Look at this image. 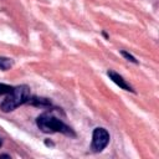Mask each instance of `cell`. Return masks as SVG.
Returning <instances> with one entry per match:
<instances>
[{"label": "cell", "mask_w": 159, "mask_h": 159, "mask_svg": "<svg viewBox=\"0 0 159 159\" xmlns=\"http://www.w3.org/2000/svg\"><path fill=\"white\" fill-rule=\"evenodd\" d=\"M36 124L39 129H41L45 133H62L67 137H72V138L76 137V133L70 125H67L65 122H62L51 113L40 114L36 119Z\"/></svg>", "instance_id": "1"}, {"label": "cell", "mask_w": 159, "mask_h": 159, "mask_svg": "<svg viewBox=\"0 0 159 159\" xmlns=\"http://www.w3.org/2000/svg\"><path fill=\"white\" fill-rule=\"evenodd\" d=\"M30 99V87L26 84H21L14 87V89L6 96V98L0 103V109L2 112H11L16 109L19 106L27 103Z\"/></svg>", "instance_id": "2"}, {"label": "cell", "mask_w": 159, "mask_h": 159, "mask_svg": "<svg viewBox=\"0 0 159 159\" xmlns=\"http://www.w3.org/2000/svg\"><path fill=\"white\" fill-rule=\"evenodd\" d=\"M109 143V133L102 127H97L92 134V149L94 152H102Z\"/></svg>", "instance_id": "3"}, {"label": "cell", "mask_w": 159, "mask_h": 159, "mask_svg": "<svg viewBox=\"0 0 159 159\" xmlns=\"http://www.w3.org/2000/svg\"><path fill=\"white\" fill-rule=\"evenodd\" d=\"M107 75H108L109 80H112L119 88H122V89H124V91H129V92L135 93V91L133 89V87H132L129 83H127V81H125L119 73H117V72H114V71H112V70H108V71H107Z\"/></svg>", "instance_id": "4"}, {"label": "cell", "mask_w": 159, "mask_h": 159, "mask_svg": "<svg viewBox=\"0 0 159 159\" xmlns=\"http://www.w3.org/2000/svg\"><path fill=\"white\" fill-rule=\"evenodd\" d=\"M27 103H30L32 106H36V107H48V106H51L50 99L42 98V97H32L27 101Z\"/></svg>", "instance_id": "5"}, {"label": "cell", "mask_w": 159, "mask_h": 159, "mask_svg": "<svg viewBox=\"0 0 159 159\" xmlns=\"http://www.w3.org/2000/svg\"><path fill=\"white\" fill-rule=\"evenodd\" d=\"M12 65H14V62H12L11 58L0 56V70H2V71H7V70H10V68L12 67Z\"/></svg>", "instance_id": "6"}, {"label": "cell", "mask_w": 159, "mask_h": 159, "mask_svg": "<svg viewBox=\"0 0 159 159\" xmlns=\"http://www.w3.org/2000/svg\"><path fill=\"white\" fill-rule=\"evenodd\" d=\"M12 89H14V87H12V86H10V84L0 83V94H9Z\"/></svg>", "instance_id": "7"}, {"label": "cell", "mask_w": 159, "mask_h": 159, "mask_svg": "<svg viewBox=\"0 0 159 159\" xmlns=\"http://www.w3.org/2000/svg\"><path fill=\"white\" fill-rule=\"evenodd\" d=\"M120 53H122V56L125 58V60H128V61H130V62H133V63H138V60H135V57L134 56H132L129 52H127V51H120Z\"/></svg>", "instance_id": "8"}, {"label": "cell", "mask_w": 159, "mask_h": 159, "mask_svg": "<svg viewBox=\"0 0 159 159\" xmlns=\"http://www.w3.org/2000/svg\"><path fill=\"white\" fill-rule=\"evenodd\" d=\"M0 158H10L9 154H0Z\"/></svg>", "instance_id": "9"}, {"label": "cell", "mask_w": 159, "mask_h": 159, "mask_svg": "<svg viewBox=\"0 0 159 159\" xmlns=\"http://www.w3.org/2000/svg\"><path fill=\"white\" fill-rule=\"evenodd\" d=\"M45 143H46V145H51V147H53V143H51V142H48V140H46Z\"/></svg>", "instance_id": "10"}, {"label": "cell", "mask_w": 159, "mask_h": 159, "mask_svg": "<svg viewBox=\"0 0 159 159\" xmlns=\"http://www.w3.org/2000/svg\"><path fill=\"white\" fill-rule=\"evenodd\" d=\"M1 145H2V142H1V139H0V147H1Z\"/></svg>", "instance_id": "11"}]
</instances>
